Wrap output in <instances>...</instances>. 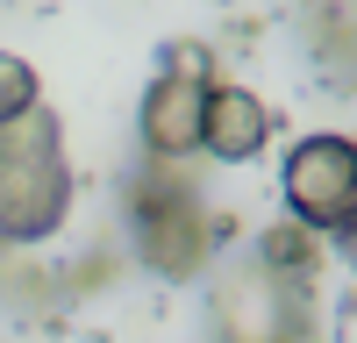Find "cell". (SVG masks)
<instances>
[{
    "label": "cell",
    "instance_id": "obj_3",
    "mask_svg": "<svg viewBox=\"0 0 357 343\" xmlns=\"http://www.w3.org/2000/svg\"><path fill=\"white\" fill-rule=\"evenodd\" d=\"M279 193H286V215L321 229L329 243H343L357 229V136H301L286 151L279 172Z\"/></svg>",
    "mask_w": 357,
    "mask_h": 343
},
{
    "label": "cell",
    "instance_id": "obj_10",
    "mask_svg": "<svg viewBox=\"0 0 357 343\" xmlns=\"http://www.w3.org/2000/svg\"><path fill=\"white\" fill-rule=\"evenodd\" d=\"M343 243H350V257H357V229H350V236H343Z\"/></svg>",
    "mask_w": 357,
    "mask_h": 343
},
{
    "label": "cell",
    "instance_id": "obj_5",
    "mask_svg": "<svg viewBox=\"0 0 357 343\" xmlns=\"http://www.w3.org/2000/svg\"><path fill=\"white\" fill-rule=\"evenodd\" d=\"M286 286L279 272H264L257 257L236 279H222L215 294V322H222V343H286L293 336V307H286Z\"/></svg>",
    "mask_w": 357,
    "mask_h": 343
},
{
    "label": "cell",
    "instance_id": "obj_8",
    "mask_svg": "<svg viewBox=\"0 0 357 343\" xmlns=\"http://www.w3.org/2000/svg\"><path fill=\"white\" fill-rule=\"evenodd\" d=\"M36 100H43L36 65H29V57H15V50H0V129H8L15 114H29Z\"/></svg>",
    "mask_w": 357,
    "mask_h": 343
},
{
    "label": "cell",
    "instance_id": "obj_6",
    "mask_svg": "<svg viewBox=\"0 0 357 343\" xmlns=\"http://www.w3.org/2000/svg\"><path fill=\"white\" fill-rule=\"evenodd\" d=\"M272 136H279V114L264 107L250 86H207V129H200V151L207 158L250 165Z\"/></svg>",
    "mask_w": 357,
    "mask_h": 343
},
{
    "label": "cell",
    "instance_id": "obj_4",
    "mask_svg": "<svg viewBox=\"0 0 357 343\" xmlns=\"http://www.w3.org/2000/svg\"><path fill=\"white\" fill-rule=\"evenodd\" d=\"M207 86H215V79H186V72H158L151 86H143V107H136L143 158L186 165V158L200 151V129H207Z\"/></svg>",
    "mask_w": 357,
    "mask_h": 343
},
{
    "label": "cell",
    "instance_id": "obj_2",
    "mask_svg": "<svg viewBox=\"0 0 357 343\" xmlns=\"http://www.w3.org/2000/svg\"><path fill=\"white\" fill-rule=\"evenodd\" d=\"M129 229H136V257L158 279H200L215 243H222V222L207 215V200L165 158L129 186Z\"/></svg>",
    "mask_w": 357,
    "mask_h": 343
},
{
    "label": "cell",
    "instance_id": "obj_7",
    "mask_svg": "<svg viewBox=\"0 0 357 343\" xmlns=\"http://www.w3.org/2000/svg\"><path fill=\"white\" fill-rule=\"evenodd\" d=\"M321 229H307V222H264V236H257V265L264 272H279V279H307L314 265H321Z\"/></svg>",
    "mask_w": 357,
    "mask_h": 343
},
{
    "label": "cell",
    "instance_id": "obj_1",
    "mask_svg": "<svg viewBox=\"0 0 357 343\" xmlns=\"http://www.w3.org/2000/svg\"><path fill=\"white\" fill-rule=\"evenodd\" d=\"M72 215V165L65 122L36 100L0 129V250H36Z\"/></svg>",
    "mask_w": 357,
    "mask_h": 343
},
{
    "label": "cell",
    "instance_id": "obj_9",
    "mask_svg": "<svg viewBox=\"0 0 357 343\" xmlns=\"http://www.w3.org/2000/svg\"><path fill=\"white\" fill-rule=\"evenodd\" d=\"M165 72H186V79H215V50H207V43H193V36H178V43H165Z\"/></svg>",
    "mask_w": 357,
    "mask_h": 343
}]
</instances>
